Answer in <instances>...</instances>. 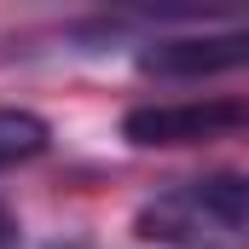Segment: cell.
I'll use <instances>...</instances> for the list:
<instances>
[{
  "instance_id": "obj_1",
  "label": "cell",
  "mask_w": 249,
  "mask_h": 249,
  "mask_svg": "<svg viewBox=\"0 0 249 249\" xmlns=\"http://www.w3.org/2000/svg\"><path fill=\"white\" fill-rule=\"evenodd\" d=\"M133 232L162 249H244L249 244V186L244 174H203L157 191Z\"/></svg>"
},
{
  "instance_id": "obj_2",
  "label": "cell",
  "mask_w": 249,
  "mask_h": 249,
  "mask_svg": "<svg viewBox=\"0 0 249 249\" xmlns=\"http://www.w3.org/2000/svg\"><path fill=\"white\" fill-rule=\"evenodd\" d=\"M249 110L244 99H168V105H139L122 116V139L139 151H174V145H209L244 133Z\"/></svg>"
},
{
  "instance_id": "obj_3",
  "label": "cell",
  "mask_w": 249,
  "mask_h": 249,
  "mask_svg": "<svg viewBox=\"0 0 249 249\" xmlns=\"http://www.w3.org/2000/svg\"><path fill=\"white\" fill-rule=\"evenodd\" d=\"M249 41L244 29H220V35H168V41H151L139 53V75H157V81H203V75H232L244 70Z\"/></svg>"
},
{
  "instance_id": "obj_4",
  "label": "cell",
  "mask_w": 249,
  "mask_h": 249,
  "mask_svg": "<svg viewBox=\"0 0 249 249\" xmlns=\"http://www.w3.org/2000/svg\"><path fill=\"white\" fill-rule=\"evenodd\" d=\"M47 139H53V133H47V122H41L35 110H0V168L41 157Z\"/></svg>"
},
{
  "instance_id": "obj_5",
  "label": "cell",
  "mask_w": 249,
  "mask_h": 249,
  "mask_svg": "<svg viewBox=\"0 0 249 249\" xmlns=\"http://www.w3.org/2000/svg\"><path fill=\"white\" fill-rule=\"evenodd\" d=\"M12 244H18V214L0 203V249H12Z\"/></svg>"
}]
</instances>
